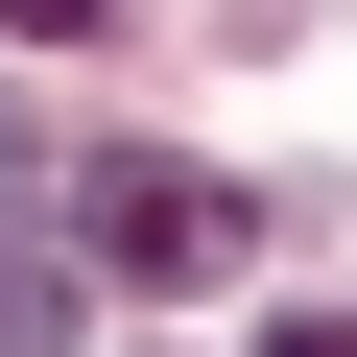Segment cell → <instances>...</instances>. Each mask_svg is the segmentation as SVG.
I'll use <instances>...</instances> for the list:
<instances>
[{"mask_svg": "<svg viewBox=\"0 0 357 357\" xmlns=\"http://www.w3.org/2000/svg\"><path fill=\"white\" fill-rule=\"evenodd\" d=\"M72 310H96L72 238H0V357H72Z\"/></svg>", "mask_w": 357, "mask_h": 357, "instance_id": "obj_2", "label": "cell"}, {"mask_svg": "<svg viewBox=\"0 0 357 357\" xmlns=\"http://www.w3.org/2000/svg\"><path fill=\"white\" fill-rule=\"evenodd\" d=\"M0 24H24V48H96V24H143V0H0Z\"/></svg>", "mask_w": 357, "mask_h": 357, "instance_id": "obj_3", "label": "cell"}, {"mask_svg": "<svg viewBox=\"0 0 357 357\" xmlns=\"http://www.w3.org/2000/svg\"><path fill=\"white\" fill-rule=\"evenodd\" d=\"M262 357H357V310H286V333H262Z\"/></svg>", "mask_w": 357, "mask_h": 357, "instance_id": "obj_4", "label": "cell"}, {"mask_svg": "<svg viewBox=\"0 0 357 357\" xmlns=\"http://www.w3.org/2000/svg\"><path fill=\"white\" fill-rule=\"evenodd\" d=\"M238 238H262V215L215 191V167H143V143H119V167H72V262H96V286H143V310H167V286H215Z\"/></svg>", "mask_w": 357, "mask_h": 357, "instance_id": "obj_1", "label": "cell"}, {"mask_svg": "<svg viewBox=\"0 0 357 357\" xmlns=\"http://www.w3.org/2000/svg\"><path fill=\"white\" fill-rule=\"evenodd\" d=\"M24 167H48V143H24V96H0V191H24Z\"/></svg>", "mask_w": 357, "mask_h": 357, "instance_id": "obj_5", "label": "cell"}]
</instances>
